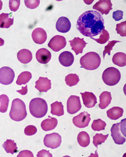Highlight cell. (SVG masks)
<instances>
[{
	"instance_id": "1",
	"label": "cell",
	"mask_w": 126,
	"mask_h": 157,
	"mask_svg": "<svg viewBox=\"0 0 126 157\" xmlns=\"http://www.w3.org/2000/svg\"><path fill=\"white\" fill-rule=\"evenodd\" d=\"M76 27L82 35L90 37L100 34L105 29L102 15L95 10L83 13L77 19Z\"/></svg>"
},
{
	"instance_id": "2",
	"label": "cell",
	"mask_w": 126,
	"mask_h": 157,
	"mask_svg": "<svg viewBox=\"0 0 126 157\" xmlns=\"http://www.w3.org/2000/svg\"><path fill=\"white\" fill-rule=\"evenodd\" d=\"M9 115L11 120L16 122H20L25 120L27 116L25 102L20 99H14L12 101Z\"/></svg>"
},
{
	"instance_id": "3",
	"label": "cell",
	"mask_w": 126,
	"mask_h": 157,
	"mask_svg": "<svg viewBox=\"0 0 126 157\" xmlns=\"http://www.w3.org/2000/svg\"><path fill=\"white\" fill-rule=\"evenodd\" d=\"M30 111L35 118H42L46 115L48 111L47 102L41 98H34L30 102Z\"/></svg>"
},
{
	"instance_id": "4",
	"label": "cell",
	"mask_w": 126,
	"mask_h": 157,
	"mask_svg": "<svg viewBox=\"0 0 126 157\" xmlns=\"http://www.w3.org/2000/svg\"><path fill=\"white\" fill-rule=\"evenodd\" d=\"M80 64L82 67L88 70H95L100 66L101 59L100 55L94 52H88L81 57Z\"/></svg>"
},
{
	"instance_id": "5",
	"label": "cell",
	"mask_w": 126,
	"mask_h": 157,
	"mask_svg": "<svg viewBox=\"0 0 126 157\" xmlns=\"http://www.w3.org/2000/svg\"><path fill=\"white\" fill-rule=\"evenodd\" d=\"M125 119L120 123L113 124L110 131L111 136L115 144L123 145L126 141Z\"/></svg>"
},
{
	"instance_id": "6",
	"label": "cell",
	"mask_w": 126,
	"mask_h": 157,
	"mask_svg": "<svg viewBox=\"0 0 126 157\" xmlns=\"http://www.w3.org/2000/svg\"><path fill=\"white\" fill-rule=\"evenodd\" d=\"M121 73L118 69L114 67L108 68L102 74L104 82L108 86H114L119 83L121 79Z\"/></svg>"
},
{
	"instance_id": "7",
	"label": "cell",
	"mask_w": 126,
	"mask_h": 157,
	"mask_svg": "<svg viewBox=\"0 0 126 157\" xmlns=\"http://www.w3.org/2000/svg\"><path fill=\"white\" fill-rule=\"evenodd\" d=\"M15 73L13 70L8 67L0 68V83L5 85H9L13 82Z\"/></svg>"
},
{
	"instance_id": "8",
	"label": "cell",
	"mask_w": 126,
	"mask_h": 157,
	"mask_svg": "<svg viewBox=\"0 0 126 157\" xmlns=\"http://www.w3.org/2000/svg\"><path fill=\"white\" fill-rule=\"evenodd\" d=\"M45 146L52 149H57L61 145L62 142L61 136L57 133L46 134L44 137Z\"/></svg>"
},
{
	"instance_id": "9",
	"label": "cell",
	"mask_w": 126,
	"mask_h": 157,
	"mask_svg": "<svg viewBox=\"0 0 126 157\" xmlns=\"http://www.w3.org/2000/svg\"><path fill=\"white\" fill-rule=\"evenodd\" d=\"M66 44V40L65 37L57 35L50 39L48 43V46L53 51L57 52L65 48Z\"/></svg>"
},
{
	"instance_id": "10",
	"label": "cell",
	"mask_w": 126,
	"mask_h": 157,
	"mask_svg": "<svg viewBox=\"0 0 126 157\" xmlns=\"http://www.w3.org/2000/svg\"><path fill=\"white\" fill-rule=\"evenodd\" d=\"M82 108L79 97L72 95L69 98L67 102V109L69 113L73 115L78 112Z\"/></svg>"
},
{
	"instance_id": "11",
	"label": "cell",
	"mask_w": 126,
	"mask_h": 157,
	"mask_svg": "<svg viewBox=\"0 0 126 157\" xmlns=\"http://www.w3.org/2000/svg\"><path fill=\"white\" fill-rule=\"evenodd\" d=\"M91 115L88 112H82L79 115L73 117V123L76 127L80 128L88 127L91 121Z\"/></svg>"
},
{
	"instance_id": "12",
	"label": "cell",
	"mask_w": 126,
	"mask_h": 157,
	"mask_svg": "<svg viewBox=\"0 0 126 157\" xmlns=\"http://www.w3.org/2000/svg\"><path fill=\"white\" fill-rule=\"evenodd\" d=\"M112 3L110 0H100L93 6V9L96 10L101 13V15H107L112 8Z\"/></svg>"
},
{
	"instance_id": "13",
	"label": "cell",
	"mask_w": 126,
	"mask_h": 157,
	"mask_svg": "<svg viewBox=\"0 0 126 157\" xmlns=\"http://www.w3.org/2000/svg\"><path fill=\"white\" fill-rule=\"evenodd\" d=\"M70 44L72 47V50L75 53L76 55L82 54L83 49L88 44L84 40V38L81 39L79 37H75L72 40H69Z\"/></svg>"
},
{
	"instance_id": "14",
	"label": "cell",
	"mask_w": 126,
	"mask_h": 157,
	"mask_svg": "<svg viewBox=\"0 0 126 157\" xmlns=\"http://www.w3.org/2000/svg\"><path fill=\"white\" fill-rule=\"evenodd\" d=\"M32 37L33 40L35 43L42 44L45 42L47 39V33L43 29L36 28L33 31Z\"/></svg>"
},
{
	"instance_id": "15",
	"label": "cell",
	"mask_w": 126,
	"mask_h": 157,
	"mask_svg": "<svg viewBox=\"0 0 126 157\" xmlns=\"http://www.w3.org/2000/svg\"><path fill=\"white\" fill-rule=\"evenodd\" d=\"M35 88L40 93L47 92L51 88V80L47 77H40L36 81Z\"/></svg>"
},
{
	"instance_id": "16",
	"label": "cell",
	"mask_w": 126,
	"mask_h": 157,
	"mask_svg": "<svg viewBox=\"0 0 126 157\" xmlns=\"http://www.w3.org/2000/svg\"><path fill=\"white\" fill-rule=\"evenodd\" d=\"M80 94L82 95L83 104L86 107L91 108L94 107L97 103V98L93 93L85 92Z\"/></svg>"
},
{
	"instance_id": "17",
	"label": "cell",
	"mask_w": 126,
	"mask_h": 157,
	"mask_svg": "<svg viewBox=\"0 0 126 157\" xmlns=\"http://www.w3.org/2000/svg\"><path fill=\"white\" fill-rule=\"evenodd\" d=\"M71 24L69 19L65 17H61L56 23V29L58 32L61 33H67L69 31Z\"/></svg>"
},
{
	"instance_id": "18",
	"label": "cell",
	"mask_w": 126,
	"mask_h": 157,
	"mask_svg": "<svg viewBox=\"0 0 126 157\" xmlns=\"http://www.w3.org/2000/svg\"><path fill=\"white\" fill-rule=\"evenodd\" d=\"M36 58L39 63L45 64L49 63L51 59V53L46 48H40L36 52Z\"/></svg>"
},
{
	"instance_id": "19",
	"label": "cell",
	"mask_w": 126,
	"mask_h": 157,
	"mask_svg": "<svg viewBox=\"0 0 126 157\" xmlns=\"http://www.w3.org/2000/svg\"><path fill=\"white\" fill-rule=\"evenodd\" d=\"M59 60L60 63L63 66L70 67L74 62V56L69 51H64L59 55Z\"/></svg>"
},
{
	"instance_id": "20",
	"label": "cell",
	"mask_w": 126,
	"mask_h": 157,
	"mask_svg": "<svg viewBox=\"0 0 126 157\" xmlns=\"http://www.w3.org/2000/svg\"><path fill=\"white\" fill-rule=\"evenodd\" d=\"M14 24V17L12 13L0 14V28L9 29Z\"/></svg>"
},
{
	"instance_id": "21",
	"label": "cell",
	"mask_w": 126,
	"mask_h": 157,
	"mask_svg": "<svg viewBox=\"0 0 126 157\" xmlns=\"http://www.w3.org/2000/svg\"><path fill=\"white\" fill-rule=\"evenodd\" d=\"M18 60L23 64H28L32 61L33 55L32 52L29 49H22L17 54Z\"/></svg>"
},
{
	"instance_id": "22",
	"label": "cell",
	"mask_w": 126,
	"mask_h": 157,
	"mask_svg": "<svg viewBox=\"0 0 126 157\" xmlns=\"http://www.w3.org/2000/svg\"><path fill=\"white\" fill-rule=\"evenodd\" d=\"M49 118L45 119L41 122V126L44 131H49L54 129L58 124V121L56 118L48 116Z\"/></svg>"
},
{
	"instance_id": "23",
	"label": "cell",
	"mask_w": 126,
	"mask_h": 157,
	"mask_svg": "<svg viewBox=\"0 0 126 157\" xmlns=\"http://www.w3.org/2000/svg\"><path fill=\"white\" fill-rule=\"evenodd\" d=\"M100 98V103L99 107L101 109H104L110 104L112 101V98L111 93L104 91L101 94Z\"/></svg>"
},
{
	"instance_id": "24",
	"label": "cell",
	"mask_w": 126,
	"mask_h": 157,
	"mask_svg": "<svg viewBox=\"0 0 126 157\" xmlns=\"http://www.w3.org/2000/svg\"><path fill=\"white\" fill-rule=\"evenodd\" d=\"M124 110L123 108L118 106L112 107L107 111L108 117L110 120H118L123 115Z\"/></svg>"
},
{
	"instance_id": "25",
	"label": "cell",
	"mask_w": 126,
	"mask_h": 157,
	"mask_svg": "<svg viewBox=\"0 0 126 157\" xmlns=\"http://www.w3.org/2000/svg\"><path fill=\"white\" fill-rule=\"evenodd\" d=\"M112 61L114 64L120 67L126 65V55L122 52H118L113 55Z\"/></svg>"
},
{
	"instance_id": "26",
	"label": "cell",
	"mask_w": 126,
	"mask_h": 157,
	"mask_svg": "<svg viewBox=\"0 0 126 157\" xmlns=\"http://www.w3.org/2000/svg\"><path fill=\"white\" fill-rule=\"evenodd\" d=\"M2 147L7 153H10L13 155L18 152V147L16 143L12 140H7L2 145Z\"/></svg>"
},
{
	"instance_id": "27",
	"label": "cell",
	"mask_w": 126,
	"mask_h": 157,
	"mask_svg": "<svg viewBox=\"0 0 126 157\" xmlns=\"http://www.w3.org/2000/svg\"><path fill=\"white\" fill-rule=\"evenodd\" d=\"M51 106V114L57 116H61L64 115V105L61 102L53 103L50 105Z\"/></svg>"
},
{
	"instance_id": "28",
	"label": "cell",
	"mask_w": 126,
	"mask_h": 157,
	"mask_svg": "<svg viewBox=\"0 0 126 157\" xmlns=\"http://www.w3.org/2000/svg\"><path fill=\"white\" fill-rule=\"evenodd\" d=\"M77 140L78 144L82 147H88L90 143V136L86 132H79L77 136Z\"/></svg>"
},
{
	"instance_id": "29",
	"label": "cell",
	"mask_w": 126,
	"mask_h": 157,
	"mask_svg": "<svg viewBox=\"0 0 126 157\" xmlns=\"http://www.w3.org/2000/svg\"><path fill=\"white\" fill-rule=\"evenodd\" d=\"M31 73L29 71H24L21 73L18 76L16 83L17 85H26L31 79Z\"/></svg>"
},
{
	"instance_id": "30",
	"label": "cell",
	"mask_w": 126,
	"mask_h": 157,
	"mask_svg": "<svg viewBox=\"0 0 126 157\" xmlns=\"http://www.w3.org/2000/svg\"><path fill=\"white\" fill-rule=\"evenodd\" d=\"M65 81L69 87L75 86L79 82V76L76 74H70L66 76Z\"/></svg>"
},
{
	"instance_id": "31",
	"label": "cell",
	"mask_w": 126,
	"mask_h": 157,
	"mask_svg": "<svg viewBox=\"0 0 126 157\" xmlns=\"http://www.w3.org/2000/svg\"><path fill=\"white\" fill-rule=\"evenodd\" d=\"M0 112L1 113H6L7 111L9 103V98L6 94L0 95Z\"/></svg>"
},
{
	"instance_id": "32",
	"label": "cell",
	"mask_w": 126,
	"mask_h": 157,
	"mask_svg": "<svg viewBox=\"0 0 126 157\" xmlns=\"http://www.w3.org/2000/svg\"><path fill=\"white\" fill-rule=\"evenodd\" d=\"M106 125H107L105 122L99 119L93 121L92 124V128L95 131H100L104 130Z\"/></svg>"
},
{
	"instance_id": "33",
	"label": "cell",
	"mask_w": 126,
	"mask_h": 157,
	"mask_svg": "<svg viewBox=\"0 0 126 157\" xmlns=\"http://www.w3.org/2000/svg\"><path fill=\"white\" fill-rule=\"evenodd\" d=\"M108 134L106 135H104L102 134H96L93 137V143L95 147L98 148V146L99 145H101L102 143H104L105 140H107L108 137Z\"/></svg>"
},
{
	"instance_id": "34",
	"label": "cell",
	"mask_w": 126,
	"mask_h": 157,
	"mask_svg": "<svg viewBox=\"0 0 126 157\" xmlns=\"http://www.w3.org/2000/svg\"><path fill=\"white\" fill-rule=\"evenodd\" d=\"M109 34L108 32L106 30H104L101 33L100 37L98 39L90 37L92 39L95 40L98 43L100 44H104L109 40Z\"/></svg>"
},
{
	"instance_id": "35",
	"label": "cell",
	"mask_w": 126,
	"mask_h": 157,
	"mask_svg": "<svg viewBox=\"0 0 126 157\" xmlns=\"http://www.w3.org/2000/svg\"><path fill=\"white\" fill-rule=\"evenodd\" d=\"M116 31L117 33L122 37L126 36V21L121 22L116 25Z\"/></svg>"
},
{
	"instance_id": "36",
	"label": "cell",
	"mask_w": 126,
	"mask_h": 157,
	"mask_svg": "<svg viewBox=\"0 0 126 157\" xmlns=\"http://www.w3.org/2000/svg\"><path fill=\"white\" fill-rule=\"evenodd\" d=\"M118 42H121V41H118V40H112V41H108L107 45H106L104 47V51H103V53L104 59L105 55L106 54H108V55H110V52H111V50H113V46H114L115 44Z\"/></svg>"
},
{
	"instance_id": "37",
	"label": "cell",
	"mask_w": 126,
	"mask_h": 157,
	"mask_svg": "<svg viewBox=\"0 0 126 157\" xmlns=\"http://www.w3.org/2000/svg\"><path fill=\"white\" fill-rule=\"evenodd\" d=\"M25 6L28 8L34 9L37 8L39 5L40 1L39 0H29L25 1Z\"/></svg>"
},
{
	"instance_id": "38",
	"label": "cell",
	"mask_w": 126,
	"mask_h": 157,
	"mask_svg": "<svg viewBox=\"0 0 126 157\" xmlns=\"http://www.w3.org/2000/svg\"><path fill=\"white\" fill-rule=\"evenodd\" d=\"M20 0H10L9 1V7L12 11L16 12L20 6Z\"/></svg>"
},
{
	"instance_id": "39",
	"label": "cell",
	"mask_w": 126,
	"mask_h": 157,
	"mask_svg": "<svg viewBox=\"0 0 126 157\" xmlns=\"http://www.w3.org/2000/svg\"><path fill=\"white\" fill-rule=\"evenodd\" d=\"M37 128L33 125L28 126L25 129V133L26 135L31 136L35 134L37 132Z\"/></svg>"
},
{
	"instance_id": "40",
	"label": "cell",
	"mask_w": 126,
	"mask_h": 157,
	"mask_svg": "<svg viewBox=\"0 0 126 157\" xmlns=\"http://www.w3.org/2000/svg\"><path fill=\"white\" fill-rule=\"evenodd\" d=\"M124 12L122 10H118L113 13V18L116 21H119L123 19Z\"/></svg>"
},
{
	"instance_id": "41",
	"label": "cell",
	"mask_w": 126,
	"mask_h": 157,
	"mask_svg": "<svg viewBox=\"0 0 126 157\" xmlns=\"http://www.w3.org/2000/svg\"><path fill=\"white\" fill-rule=\"evenodd\" d=\"M33 157L34 155L31 151H28V150H25L19 152V155L17 156V157Z\"/></svg>"
},
{
	"instance_id": "42",
	"label": "cell",
	"mask_w": 126,
	"mask_h": 157,
	"mask_svg": "<svg viewBox=\"0 0 126 157\" xmlns=\"http://www.w3.org/2000/svg\"><path fill=\"white\" fill-rule=\"evenodd\" d=\"M37 156V157H52V155L49 152V151H47L45 150H42L38 152Z\"/></svg>"
},
{
	"instance_id": "43",
	"label": "cell",
	"mask_w": 126,
	"mask_h": 157,
	"mask_svg": "<svg viewBox=\"0 0 126 157\" xmlns=\"http://www.w3.org/2000/svg\"><path fill=\"white\" fill-rule=\"evenodd\" d=\"M16 91L22 95H26L28 93V85H26L25 87H22V90Z\"/></svg>"
},
{
	"instance_id": "44",
	"label": "cell",
	"mask_w": 126,
	"mask_h": 157,
	"mask_svg": "<svg viewBox=\"0 0 126 157\" xmlns=\"http://www.w3.org/2000/svg\"><path fill=\"white\" fill-rule=\"evenodd\" d=\"M5 41L2 38H0V46H3L4 44Z\"/></svg>"
},
{
	"instance_id": "45",
	"label": "cell",
	"mask_w": 126,
	"mask_h": 157,
	"mask_svg": "<svg viewBox=\"0 0 126 157\" xmlns=\"http://www.w3.org/2000/svg\"><path fill=\"white\" fill-rule=\"evenodd\" d=\"M2 2L0 0V10H2Z\"/></svg>"
}]
</instances>
